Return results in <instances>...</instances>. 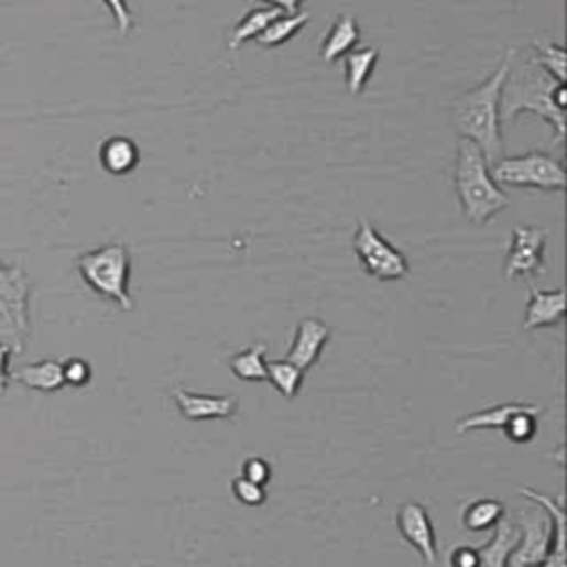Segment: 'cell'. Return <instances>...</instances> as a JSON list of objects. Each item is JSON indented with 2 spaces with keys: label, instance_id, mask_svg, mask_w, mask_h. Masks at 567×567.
Listing matches in <instances>:
<instances>
[{
  "label": "cell",
  "instance_id": "cell-31",
  "mask_svg": "<svg viewBox=\"0 0 567 567\" xmlns=\"http://www.w3.org/2000/svg\"><path fill=\"white\" fill-rule=\"evenodd\" d=\"M12 355H14V350L8 344L0 341V395H6L8 384L12 382V372H10Z\"/></svg>",
  "mask_w": 567,
  "mask_h": 567
},
{
  "label": "cell",
  "instance_id": "cell-24",
  "mask_svg": "<svg viewBox=\"0 0 567 567\" xmlns=\"http://www.w3.org/2000/svg\"><path fill=\"white\" fill-rule=\"evenodd\" d=\"M538 415H541V408L536 404H527L508 422V426L503 428L505 437L512 444H530L538 433Z\"/></svg>",
  "mask_w": 567,
  "mask_h": 567
},
{
  "label": "cell",
  "instance_id": "cell-12",
  "mask_svg": "<svg viewBox=\"0 0 567 567\" xmlns=\"http://www.w3.org/2000/svg\"><path fill=\"white\" fill-rule=\"evenodd\" d=\"M565 288H554V291H538L530 288V299L525 308V330H536V328H549L563 321L565 317Z\"/></svg>",
  "mask_w": 567,
  "mask_h": 567
},
{
  "label": "cell",
  "instance_id": "cell-32",
  "mask_svg": "<svg viewBox=\"0 0 567 567\" xmlns=\"http://www.w3.org/2000/svg\"><path fill=\"white\" fill-rule=\"evenodd\" d=\"M260 3H266L269 8H275L282 14H297L304 0H260Z\"/></svg>",
  "mask_w": 567,
  "mask_h": 567
},
{
  "label": "cell",
  "instance_id": "cell-21",
  "mask_svg": "<svg viewBox=\"0 0 567 567\" xmlns=\"http://www.w3.org/2000/svg\"><path fill=\"white\" fill-rule=\"evenodd\" d=\"M266 382H271L284 400H295L304 384V370L286 359H273L266 361Z\"/></svg>",
  "mask_w": 567,
  "mask_h": 567
},
{
  "label": "cell",
  "instance_id": "cell-25",
  "mask_svg": "<svg viewBox=\"0 0 567 567\" xmlns=\"http://www.w3.org/2000/svg\"><path fill=\"white\" fill-rule=\"evenodd\" d=\"M536 65L541 69H545L556 83H565L567 80V54L565 47L560 45H552V43H534V56Z\"/></svg>",
  "mask_w": 567,
  "mask_h": 567
},
{
  "label": "cell",
  "instance_id": "cell-19",
  "mask_svg": "<svg viewBox=\"0 0 567 567\" xmlns=\"http://www.w3.org/2000/svg\"><path fill=\"white\" fill-rule=\"evenodd\" d=\"M505 516V505L497 499H475L461 512V525L468 532L492 530Z\"/></svg>",
  "mask_w": 567,
  "mask_h": 567
},
{
  "label": "cell",
  "instance_id": "cell-5",
  "mask_svg": "<svg viewBox=\"0 0 567 567\" xmlns=\"http://www.w3.org/2000/svg\"><path fill=\"white\" fill-rule=\"evenodd\" d=\"M30 275L21 264L0 260V341L23 355L30 341Z\"/></svg>",
  "mask_w": 567,
  "mask_h": 567
},
{
  "label": "cell",
  "instance_id": "cell-15",
  "mask_svg": "<svg viewBox=\"0 0 567 567\" xmlns=\"http://www.w3.org/2000/svg\"><path fill=\"white\" fill-rule=\"evenodd\" d=\"M100 164L111 175H127L140 164V149L127 135L107 138L100 146Z\"/></svg>",
  "mask_w": 567,
  "mask_h": 567
},
{
  "label": "cell",
  "instance_id": "cell-18",
  "mask_svg": "<svg viewBox=\"0 0 567 567\" xmlns=\"http://www.w3.org/2000/svg\"><path fill=\"white\" fill-rule=\"evenodd\" d=\"M357 43H359V25L352 17L344 14L337 19V23L330 28L326 36L321 45V58L326 63H335L341 56H346Z\"/></svg>",
  "mask_w": 567,
  "mask_h": 567
},
{
  "label": "cell",
  "instance_id": "cell-7",
  "mask_svg": "<svg viewBox=\"0 0 567 567\" xmlns=\"http://www.w3.org/2000/svg\"><path fill=\"white\" fill-rule=\"evenodd\" d=\"M352 249L361 269L374 280L397 282L411 273L406 255L395 249V244H391L368 220H359Z\"/></svg>",
  "mask_w": 567,
  "mask_h": 567
},
{
  "label": "cell",
  "instance_id": "cell-4",
  "mask_svg": "<svg viewBox=\"0 0 567 567\" xmlns=\"http://www.w3.org/2000/svg\"><path fill=\"white\" fill-rule=\"evenodd\" d=\"M85 284L100 297L113 302L122 310L133 308L129 291L131 280V255L124 244H105L78 258L76 262Z\"/></svg>",
  "mask_w": 567,
  "mask_h": 567
},
{
  "label": "cell",
  "instance_id": "cell-13",
  "mask_svg": "<svg viewBox=\"0 0 567 567\" xmlns=\"http://www.w3.org/2000/svg\"><path fill=\"white\" fill-rule=\"evenodd\" d=\"M492 538L477 547L479 549V567H508L510 554L519 543V527L510 514H505L494 527Z\"/></svg>",
  "mask_w": 567,
  "mask_h": 567
},
{
  "label": "cell",
  "instance_id": "cell-9",
  "mask_svg": "<svg viewBox=\"0 0 567 567\" xmlns=\"http://www.w3.org/2000/svg\"><path fill=\"white\" fill-rule=\"evenodd\" d=\"M395 523H397L400 536L408 545H413L428 565H435L439 558V552H437V534H435V525L430 521L428 508L417 501L402 503L395 514Z\"/></svg>",
  "mask_w": 567,
  "mask_h": 567
},
{
  "label": "cell",
  "instance_id": "cell-10",
  "mask_svg": "<svg viewBox=\"0 0 567 567\" xmlns=\"http://www.w3.org/2000/svg\"><path fill=\"white\" fill-rule=\"evenodd\" d=\"M173 402L179 415L188 422H209V419H231L238 415V400L229 395H200L188 393L182 386L173 389Z\"/></svg>",
  "mask_w": 567,
  "mask_h": 567
},
{
  "label": "cell",
  "instance_id": "cell-20",
  "mask_svg": "<svg viewBox=\"0 0 567 567\" xmlns=\"http://www.w3.org/2000/svg\"><path fill=\"white\" fill-rule=\"evenodd\" d=\"M266 344L258 341L240 352H236L229 361L231 372L242 382H266Z\"/></svg>",
  "mask_w": 567,
  "mask_h": 567
},
{
  "label": "cell",
  "instance_id": "cell-16",
  "mask_svg": "<svg viewBox=\"0 0 567 567\" xmlns=\"http://www.w3.org/2000/svg\"><path fill=\"white\" fill-rule=\"evenodd\" d=\"M525 406H527L525 402H510L501 406H490L479 413H470L457 422V435H466L472 430H503L508 422Z\"/></svg>",
  "mask_w": 567,
  "mask_h": 567
},
{
  "label": "cell",
  "instance_id": "cell-29",
  "mask_svg": "<svg viewBox=\"0 0 567 567\" xmlns=\"http://www.w3.org/2000/svg\"><path fill=\"white\" fill-rule=\"evenodd\" d=\"M102 3L109 8V12L113 14V21L118 25V32L122 36H127L133 30V14L127 6V0H102Z\"/></svg>",
  "mask_w": 567,
  "mask_h": 567
},
{
  "label": "cell",
  "instance_id": "cell-3",
  "mask_svg": "<svg viewBox=\"0 0 567 567\" xmlns=\"http://www.w3.org/2000/svg\"><path fill=\"white\" fill-rule=\"evenodd\" d=\"M455 192L464 216L472 225H488L512 203L490 173V162L477 144L459 140L455 164Z\"/></svg>",
  "mask_w": 567,
  "mask_h": 567
},
{
  "label": "cell",
  "instance_id": "cell-22",
  "mask_svg": "<svg viewBox=\"0 0 567 567\" xmlns=\"http://www.w3.org/2000/svg\"><path fill=\"white\" fill-rule=\"evenodd\" d=\"M282 12L275 8H262V10H253L249 12L233 30L231 41H229V50L236 52L240 50L247 41H255L275 19H280Z\"/></svg>",
  "mask_w": 567,
  "mask_h": 567
},
{
  "label": "cell",
  "instance_id": "cell-17",
  "mask_svg": "<svg viewBox=\"0 0 567 567\" xmlns=\"http://www.w3.org/2000/svg\"><path fill=\"white\" fill-rule=\"evenodd\" d=\"M380 61V50L377 47H363V50H350L344 56V67H346V87L348 94L359 96L370 80L374 65Z\"/></svg>",
  "mask_w": 567,
  "mask_h": 567
},
{
  "label": "cell",
  "instance_id": "cell-8",
  "mask_svg": "<svg viewBox=\"0 0 567 567\" xmlns=\"http://www.w3.org/2000/svg\"><path fill=\"white\" fill-rule=\"evenodd\" d=\"M547 231L538 227H514L512 242L505 255V280L545 275Z\"/></svg>",
  "mask_w": 567,
  "mask_h": 567
},
{
  "label": "cell",
  "instance_id": "cell-28",
  "mask_svg": "<svg viewBox=\"0 0 567 567\" xmlns=\"http://www.w3.org/2000/svg\"><path fill=\"white\" fill-rule=\"evenodd\" d=\"M242 477L249 479V481H253V483L266 486V483L271 481V477H273V470H271V466H269L266 459H262V457H249V459H244V464H242Z\"/></svg>",
  "mask_w": 567,
  "mask_h": 567
},
{
  "label": "cell",
  "instance_id": "cell-1",
  "mask_svg": "<svg viewBox=\"0 0 567 567\" xmlns=\"http://www.w3.org/2000/svg\"><path fill=\"white\" fill-rule=\"evenodd\" d=\"M567 89L556 83L532 56L512 52L510 72L501 91V124H512L521 113H536L554 129V144L565 142Z\"/></svg>",
  "mask_w": 567,
  "mask_h": 567
},
{
  "label": "cell",
  "instance_id": "cell-14",
  "mask_svg": "<svg viewBox=\"0 0 567 567\" xmlns=\"http://www.w3.org/2000/svg\"><path fill=\"white\" fill-rule=\"evenodd\" d=\"M12 380L39 393H58L65 386L63 361L43 359L36 363H28L12 372Z\"/></svg>",
  "mask_w": 567,
  "mask_h": 567
},
{
  "label": "cell",
  "instance_id": "cell-11",
  "mask_svg": "<svg viewBox=\"0 0 567 567\" xmlns=\"http://www.w3.org/2000/svg\"><path fill=\"white\" fill-rule=\"evenodd\" d=\"M328 341H330V328L321 319L306 317L297 324L293 344L284 359L306 372L319 361Z\"/></svg>",
  "mask_w": 567,
  "mask_h": 567
},
{
  "label": "cell",
  "instance_id": "cell-6",
  "mask_svg": "<svg viewBox=\"0 0 567 567\" xmlns=\"http://www.w3.org/2000/svg\"><path fill=\"white\" fill-rule=\"evenodd\" d=\"M490 173L497 184L538 188V192H563L567 184L565 166L543 151H530L516 157H501L492 164Z\"/></svg>",
  "mask_w": 567,
  "mask_h": 567
},
{
  "label": "cell",
  "instance_id": "cell-23",
  "mask_svg": "<svg viewBox=\"0 0 567 567\" xmlns=\"http://www.w3.org/2000/svg\"><path fill=\"white\" fill-rule=\"evenodd\" d=\"M308 19H310V14L308 12H297V14H282L280 19H275L255 41L262 45V47H266V50H271V47H280V45H284V43H288L306 23H308Z\"/></svg>",
  "mask_w": 567,
  "mask_h": 567
},
{
  "label": "cell",
  "instance_id": "cell-2",
  "mask_svg": "<svg viewBox=\"0 0 567 567\" xmlns=\"http://www.w3.org/2000/svg\"><path fill=\"white\" fill-rule=\"evenodd\" d=\"M512 50L501 65L481 85L461 94L452 102V124L461 140H470L481 149L486 160L494 164L503 157V124H501V91L510 72Z\"/></svg>",
  "mask_w": 567,
  "mask_h": 567
},
{
  "label": "cell",
  "instance_id": "cell-27",
  "mask_svg": "<svg viewBox=\"0 0 567 567\" xmlns=\"http://www.w3.org/2000/svg\"><path fill=\"white\" fill-rule=\"evenodd\" d=\"M63 377H65V386L83 389L91 382V366L78 357L67 359L63 361Z\"/></svg>",
  "mask_w": 567,
  "mask_h": 567
},
{
  "label": "cell",
  "instance_id": "cell-26",
  "mask_svg": "<svg viewBox=\"0 0 567 567\" xmlns=\"http://www.w3.org/2000/svg\"><path fill=\"white\" fill-rule=\"evenodd\" d=\"M231 492L233 497L244 503V505H251V508H258L266 501V488L260 486V483H253L249 479H244L242 475L238 479L231 481Z\"/></svg>",
  "mask_w": 567,
  "mask_h": 567
},
{
  "label": "cell",
  "instance_id": "cell-30",
  "mask_svg": "<svg viewBox=\"0 0 567 567\" xmlns=\"http://www.w3.org/2000/svg\"><path fill=\"white\" fill-rule=\"evenodd\" d=\"M448 567H479V549L475 545H457L448 556Z\"/></svg>",
  "mask_w": 567,
  "mask_h": 567
}]
</instances>
